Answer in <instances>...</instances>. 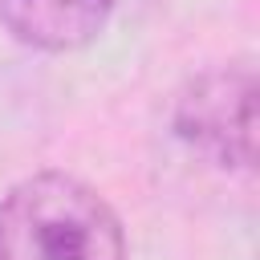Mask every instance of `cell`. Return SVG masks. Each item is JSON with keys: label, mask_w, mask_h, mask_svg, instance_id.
<instances>
[{"label": "cell", "mask_w": 260, "mask_h": 260, "mask_svg": "<svg viewBox=\"0 0 260 260\" xmlns=\"http://www.w3.org/2000/svg\"><path fill=\"white\" fill-rule=\"evenodd\" d=\"M0 260H126V240L93 187L49 171L4 195Z\"/></svg>", "instance_id": "6da1fadb"}, {"label": "cell", "mask_w": 260, "mask_h": 260, "mask_svg": "<svg viewBox=\"0 0 260 260\" xmlns=\"http://www.w3.org/2000/svg\"><path fill=\"white\" fill-rule=\"evenodd\" d=\"M175 130L219 167H252V69L228 65L195 77L175 106Z\"/></svg>", "instance_id": "7a4b0ae2"}, {"label": "cell", "mask_w": 260, "mask_h": 260, "mask_svg": "<svg viewBox=\"0 0 260 260\" xmlns=\"http://www.w3.org/2000/svg\"><path fill=\"white\" fill-rule=\"evenodd\" d=\"M114 0H0V24L32 49H77L93 41Z\"/></svg>", "instance_id": "3957f363"}]
</instances>
